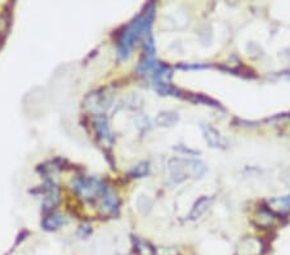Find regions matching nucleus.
Masks as SVG:
<instances>
[{"instance_id": "1", "label": "nucleus", "mask_w": 290, "mask_h": 255, "mask_svg": "<svg viewBox=\"0 0 290 255\" xmlns=\"http://www.w3.org/2000/svg\"><path fill=\"white\" fill-rule=\"evenodd\" d=\"M154 12H155L154 4H149L146 11L135 17L121 33L117 40V55L120 59H127L131 55L135 44L145 34H150V27L153 25L154 19Z\"/></svg>"}, {"instance_id": "2", "label": "nucleus", "mask_w": 290, "mask_h": 255, "mask_svg": "<svg viewBox=\"0 0 290 255\" xmlns=\"http://www.w3.org/2000/svg\"><path fill=\"white\" fill-rule=\"evenodd\" d=\"M73 190L87 201H96L103 199L109 190L106 188L105 183L97 178H84L77 177L73 181Z\"/></svg>"}, {"instance_id": "3", "label": "nucleus", "mask_w": 290, "mask_h": 255, "mask_svg": "<svg viewBox=\"0 0 290 255\" xmlns=\"http://www.w3.org/2000/svg\"><path fill=\"white\" fill-rule=\"evenodd\" d=\"M187 166H189V163L181 159H173L169 161V170H171L174 183H179L187 178V170H186Z\"/></svg>"}, {"instance_id": "4", "label": "nucleus", "mask_w": 290, "mask_h": 255, "mask_svg": "<svg viewBox=\"0 0 290 255\" xmlns=\"http://www.w3.org/2000/svg\"><path fill=\"white\" fill-rule=\"evenodd\" d=\"M95 128L96 131H97V135L99 138L103 141V142H109L113 143L114 137L111 134V130H110L109 124H107V120H106L103 116H97L95 119Z\"/></svg>"}, {"instance_id": "5", "label": "nucleus", "mask_w": 290, "mask_h": 255, "mask_svg": "<svg viewBox=\"0 0 290 255\" xmlns=\"http://www.w3.org/2000/svg\"><path fill=\"white\" fill-rule=\"evenodd\" d=\"M102 210L107 214H116L119 210V201L113 192H107L101 200Z\"/></svg>"}, {"instance_id": "6", "label": "nucleus", "mask_w": 290, "mask_h": 255, "mask_svg": "<svg viewBox=\"0 0 290 255\" xmlns=\"http://www.w3.org/2000/svg\"><path fill=\"white\" fill-rule=\"evenodd\" d=\"M211 204L212 199H209V197H201L200 200H197V202H196L195 206L193 208V210H191V213H190L189 215V218L191 219V220L200 218L201 215L205 214V212L209 209Z\"/></svg>"}, {"instance_id": "7", "label": "nucleus", "mask_w": 290, "mask_h": 255, "mask_svg": "<svg viewBox=\"0 0 290 255\" xmlns=\"http://www.w3.org/2000/svg\"><path fill=\"white\" fill-rule=\"evenodd\" d=\"M204 135H205V139L207 142L211 145L212 147H223L225 146V142L223 139L221 138V135L217 130H214L213 128L211 127H203Z\"/></svg>"}, {"instance_id": "8", "label": "nucleus", "mask_w": 290, "mask_h": 255, "mask_svg": "<svg viewBox=\"0 0 290 255\" xmlns=\"http://www.w3.org/2000/svg\"><path fill=\"white\" fill-rule=\"evenodd\" d=\"M178 121V115L175 112H171V111H167V112H160L157 115V117L155 119V123L159 127H172Z\"/></svg>"}, {"instance_id": "9", "label": "nucleus", "mask_w": 290, "mask_h": 255, "mask_svg": "<svg viewBox=\"0 0 290 255\" xmlns=\"http://www.w3.org/2000/svg\"><path fill=\"white\" fill-rule=\"evenodd\" d=\"M41 224H43V227L47 231L57 230L58 227H61L62 224H63V218H62L61 215H58V214H51L44 218Z\"/></svg>"}, {"instance_id": "10", "label": "nucleus", "mask_w": 290, "mask_h": 255, "mask_svg": "<svg viewBox=\"0 0 290 255\" xmlns=\"http://www.w3.org/2000/svg\"><path fill=\"white\" fill-rule=\"evenodd\" d=\"M270 205L272 209L279 210V212H289L290 210V196L288 197H280V199H273L270 201Z\"/></svg>"}, {"instance_id": "11", "label": "nucleus", "mask_w": 290, "mask_h": 255, "mask_svg": "<svg viewBox=\"0 0 290 255\" xmlns=\"http://www.w3.org/2000/svg\"><path fill=\"white\" fill-rule=\"evenodd\" d=\"M131 174L137 177V178L145 177V175L149 174V166H147V164L138 165V166H135V168L131 171Z\"/></svg>"}]
</instances>
